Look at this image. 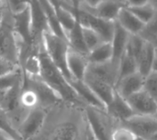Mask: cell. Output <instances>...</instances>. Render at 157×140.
<instances>
[{
  "label": "cell",
  "mask_w": 157,
  "mask_h": 140,
  "mask_svg": "<svg viewBox=\"0 0 157 140\" xmlns=\"http://www.w3.org/2000/svg\"><path fill=\"white\" fill-rule=\"evenodd\" d=\"M38 57L40 61L39 77L45 84H47L53 90L58 94L62 100L75 104L82 103V100L73 89L63 73L56 67V65L50 59L42 42L38 49Z\"/></svg>",
  "instance_id": "cell-1"
},
{
  "label": "cell",
  "mask_w": 157,
  "mask_h": 140,
  "mask_svg": "<svg viewBox=\"0 0 157 140\" xmlns=\"http://www.w3.org/2000/svg\"><path fill=\"white\" fill-rule=\"evenodd\" d=\"M42 43L47 55L56 67L63 73L68 82L72 81V77L67 68V55L69 50L67 41L55 36L50 31H47L43 35Z\"/></svg>",
  "instance_id": "cell-2"
},
{
  "label": "cell",
  "mask_w": 157,
  "mask_h": 140,
  "mask_svg": "<svg viewBox=\"0 0 157 140\" xmlns=\"http://www.w3.org/2000/svg\"><path fill=\"white\" fill-rule=\"evenodd\" d=\"M76 17L78 22L83 27H87L94 31L104 42H112L115 22L106 21L105 19L97 18L88 11L80 8L79 5L76 10Z\"/></svg>",
  "instance_id": "cell-3"
},
{
  "label": "cell",
  "mask_w": 157,
  "mask_h": 140,
  "mask_svg": "<svg viewBox=\"0 0 157 140\" xmlns=\"http://www.w3.org/2000/svg\"><path fill=\"white\" fill-rule=\"evenodd\" d=\"M0 57L9 59L19 64V45L14 31L13 24L7 23L5 19L0 26Z\"/></svg>",
  "instance_id": "cell-4"
},
{
  "label": "cell",
  "mask_w": 157,
  "mask_h": 140,
  "mask_svg": "<svg viewBox=\"0 0 157 140\" xmlns=\"http://www.w3.org/2000/svg\"><path fill=\"white\" fill-rule=\"evenodd\" d=\"M45 118L46 112L44 108L36 107L30 109L17 128L23 140H30L36 137L41 131Z\"/></svg>",
  "instance_id": "cell-5"
},
{
  "label": "cell",
  "mask_w": 157,
  "mask_h": 140,
  "mask_svg": "<svg viewBox=\"0 0 157 140\" xmlns=\"http://www.w3.org/2000/svg\"><path fill=\"white\" fill-rule=\"evenodd\" d=\"M23 87L34 90L37 95L39 107L45 108L61 101L62 98L40 77H30L24 74Z\"/></svg>",
  "instance_id": "cell-6"
},
{
  "label": "cell",
  "mask_w": 157,
  "mask_h": 140,
  "mask_svg": "<svg viewBox=\"0 0 157 140\" xmlns=\"http://www.w3.org/2000/svg\"><path fill=\"white\" fill-rule=\"evenodd\" d=\"M105 111H102L91 107H87L86 109V117L88 123V127L98 140H111L113 131L105 117Z\"/></svg>",
  "instance_id": "cell-7"
},
{
  "label": "cell",
  "mask_w": 157,
  "mask_h": 140,
  "mask_svg": "<svg viewBox=\"0 0 157 140\" xmlns=\"http://www.w3.org/2000/svg\"><path fill=\"white\" fill-rule=\"evenodd\" d=\"M121 126L129 128L140 140H150L157 133V119L152 116H134Z\"/></svg>",
  "instance_id": "cell-8"
},
{
  "label": "cell",
  "mask_w": 157,
  "mask_h": 140,
  "mask_svg": "<svg viewBox=\"0 0 157 140\" xmlns=\"http://www.w3.org/2000/svg\"><path fill=\"white\" fill-rule=\"evenodd\" d=\"M29 5L31 11L33 40L35 46L39 47L43 39L44 33L49 31L48 23L40 1H29Z\"/></svg>",
  "instance_id": "cell-9"
},
{
  "label": "cell",
  "mask_w": 157,
  "mask_h": 140,
  "mask_svg": "<svg viewBox=\"0 0 157 140\" xmlns=\"http://www.w3.org/2000/svg\"><path fill=\"white\" fill-rule=\"evenodd\" d=\"M135 116H152L157 114V101L145 90H141L126 99Z\"/></svg>",
  "instance_id": "cell-10"
},
{
  "label": "cell",
  "mask_w": 157,
  "mask_h": 140,
  "mask_svg": "<svg viewBox=\"0 0 157 140\" xmlns=\"http://www.w3.org/2000/svg\"><path fill=\"white\" fill-rule=\"evenodd\" d=\"M105 112L109 117L119 121L121 124L135 116L127 100L124 98L116 90L111 102L106 106Z\"/></svg>",
  "instance_id": "cell-11"
},
{
  "label": "cell",
  "mask_w": 157,
  "mask_h": 140,
  "mask_svg": "<svg viewBox=\"0 0 157 140\" xmlns=\"http://www.w3.org/2000/svg\"><path fill=\"white\" fill-rule=\"evenodd\" d=\"M87 56L80 54L69 47L67 55V68L72 80L83 81L89 68Z\"/></svg>",
  "instance_id": "cell-12"
},
{
  "label": "cell",
  "mask_w": 157,
  "mask_h": 140,
  "mask_svg": "<svg viewBox=\"0 0 157 140\" xmlns=\"http://www.w3.org/2000/svg\"><path fill=\"white\" fill-rule=\"evenodd\" d=\"M125 6H126L125 1L104 0V1H101L99 6L94 10H86L85 8H83V9L88 11L89 13L94 15L95 17L105 19L106 21L115 22L117 20L120 11ZM80 8H82V7H80Z\"/></svg>",
  "instance_id": "cell-13"
},
{
  "label": "cell",
  "mask_w": 157,
  "mask_h": 140,
  "mask_svg": "<svg viewBox=\"0 0 157 140\" xmlns=\"http://www.w3.org/2000/svg\"><path fill=\"white\" fill-rule=\"evenodd\" d=\"M83 81L89 87L91 90L95 94V95L103 102L106 107V106L111 102L113 97L115 88L108 83L92 76L87 72Z\"/></svg>",
  "instance_id": "cell-14"
},
{
  "label": "cell",
  "mask_w": 157,
  "mask_h": 140,
  "mask_svg": "<svg viewBox=\"0 0 157 140\" xmlns=\"http://www.w3.org/2000/svg\"><path fill=\"white\" fill-rule=\"evenodd\" d=\"M145 77L139 72L125 76L119 80L115 86V90L124 98L127 99L131 95L144 89Z\"/></svg>",
  "instance_id": "cell-15"
},
{
  "label": "cell",
  "mask_w": 157,
  "mask_h": 140,
  "mask_svg": "<svg viewBox=\"0 0 157 140\" xmlns=\"http://www.w3.org/2000/svg\"><path fill=\"white\" fill-rule=\"evenodd\" d=\"M132 35H130L127 31H125L119 24L115 22L114 24V33L113 37V40L111 42L113 47V59L112 63L116 67H119L120 60L124 56L128 42L130 40Z\"/></svg>",
  "instance_id": "cell-16"
},
{
  "label": "cell",
  "mask_w": 157,
  "mask_h": 140,
  "mask_svg": "<svg viewBox=\"0 0 157 140\" xmlns=\"http://www.w3.org/2000/svg\"><path fill=\"white\" fill-rule=\"evenodd\" d=\"M73 89L77 94L79 98L82 100V102L87 104V107H91L102 111H105L106 107L103 104V102L95 95L89 87L84 82V81H78V80H72L69 82Z\"/></svg>",
  "instance_id": "cell-17"
},
{
  "label": "cell",
  "mask_w": 157,
  "mask_h": 140,
  "mask_svg": "<svg viewBox=\"0 0 157 140\" xmlns=\"http://www.w3.org/2000/svg\"><path fill=\"white\" fill-rule=\"evenodd\" d=\"M87 73L92 76L108 83L115 88L118 80V68H116L111 62L101 64V65H92L90 64Z\"/></svg>",
  "instance_id": "cell-18"
},
{
  "label": "cell",
  "mask_w": 157,
  "mask_h": 140,
  "mask_svg": "<svg viewBox=\"0 0 157 140\" xmlns=\"http://www.w3.org/2000/svg\"><path fill=\"white\" fill-rule=\"evenodd\" d=\"M115 22L132 36H139L145 25V24L143 23L126 6L120 11Z\"/></svg>",
  "instance_id": "cell-19"
},
{
  "label": "cell",
  "mask_w": 157,
  "mask_h": 140,
  "mask_svg": "<svg viewBox=\"0 0 157 140\" xmlns=\"http://www.w3.org/2000/svg\"><path fill=\"white\" fill-rule=\"evenodd\" d=\"M155 49L156 48L154 46L145 42L139 56H137L136 61L138 66V72L144 77H146L153 71Z\"/></svg>",
  "instance_id": "cell-20"
},
{
  "label": "cell",
  "mask_w": 157,
  "mask_h": 140,
  "mask_svg": "<svg viewBox=\"0 0 157 140\" xmlns=\"http://www.w3.org/2000/svg\"><path fill=\"white\" fill-rule=\"evenodd\" d=\"M40 4L43 7V10L45 12L46 19H47V23H48V27H49V31L54 34L55 36L67 40V36L63 30V27L61 26L60 22L57 18L55 7L52 4L51 1H40Z\"/></svg>",
  "instance_id": "cell-21"
},
{
  "label": "cell",
  "mask_w": 157,
  "mask_h": 140,
  "mask_svg": "<svg viewBox=\"0 0 157 140\" xmlns=\"http://www.w3.org/2000/svg\"><path fill=\"white\" fill-rule=\"evenodd\" d=\"M113 47L111 42H104L92 51H90L87 58L92 65H101L111 62L113 59Z\"/></svg>",
  "instance_id": "cell-22"
},
{
  "label": "cell",
  "mask_w": 157,
  "mask_h": 140,
  "mask_svg": "<svg viewBox=\"0 0 157 140\" xmlns=\"http://www.w3.org/2000/svg\"><path fill=\"white\" fill-rule=\"evenodd\" d=\"M67 42L69 47L73 48L74 50H75L76 52L83 54L85 56H88L89 50L86 47V45L85 43L82 26H81L80 23L78 22V20L75 24V27L67 35Z\"/></svg>",
  "instance_id": "cell-23"
},
{
  "label": "cell",
  "mask_w": 157,
  "mask_h": 140,
  "mask_svg": "<svg viewBox=\"0 0 157 140\" xmlns=\"http://www.w3.org/2000/svg\"><path fill=\"white\" fill-rule=\"evenodd\" d=\"M136 72H138V66H137L136 59L131 54H129L127 51H125L120 60V63H119L117 82L119 80H121L122 78L128 76L130 75H133Z\"/></svg>",
  "instance_id": "cell-24"
},
{
  "label": "cell",
  "mask_w": 157,
  "mask_h": 140,
  "mask_svg": "<svg viewBox=\"0 0 157 140\" xmlns=\"http://www.w3.org/2000/svg\"><path fill=\"white\" fill-rule=\"evenodd\" d=\"M76 126L73 123H63L55 129L50 140H76Z\"/></svg>",
  "instance_id": "cell-25"
},
{
  "label": "cell",
  "mask_w": 157,
  "mask_h": 140,
  "mask_svg": "<svg viewBox=\"0 0 157 140\" xmlns=\"http://www.w3.org/2000/svg\"><path fill=\"white\" fill-rule=\"evenodd\" d=\"M127 7V6H126ZM134 15H135L144 24L149 23L156 15L157 10L153 6L151 1H148L146 4L136 6V7H127Z\"/></svg>",
  "instance_id": "cell-26"
},
{
  "label": "cell",
  "mask_w": 157,
  "mask_h": 140,
  "mask_svg": "<svg viewBox=\"0 0 157 140\" xmlns=\"http://www.w3.org/2000/svg\"><path fill=\"white\" fill-rule=\"evenodd\" d=\"M24 80V72L20 68L17 70L0 76V91H8L14 87L22 84Z\"/></svg>",
  "instance_id": "cell-27"
},
{
  "label": "cell",
  "mask_w": 157,
  "mask_h": 140,
  "mask_svg": "<svg viewBox=\"0 0 157 140\" xmlns=\"http://www.w3.org/2000/svg\"><path fill=\"white\" fill-rule=\"evenodd\" d=\"M0 131L7 134L14 140H23L7 113L0 107Z\"/></svg>",
  "instance_id": "cell-28"
},
{
  "label": "cell",
  "mask_w": 157,
  "mask_h": 140,
  "mask_svg": "<svg viewBox=\"0 0 157 140\" xmlns=\"http://www.w3.org/2000/svg\"><path fill=\"white\" fill-rule=\"evenodd\" d=\"M139 37L145 42L157 48V13L155 17L144 25Z\"/></svg>",
  "instance_id": "cell-29"
},
{
  "label": "cell",
  "mask_w": 157,
  "mask_h": 140,
  "mask_svg": "<svg viewBox=\"0 0 157 140\" xmlns=\"http://www.w3.org/2000/svg\"><path fill=\"white\" fill-rule=\"evenodd\" d=\"M20 104L26 110H30L32 108L39 107L37 95L31 88L22 87V91L20 95Z\"/></svg>",
  "instance_id": "cell-30"
},
{
  "label": "cell",
  "mask_w": 157,
  "mask_h": 140,
  "mask_svg": "<svg viewBox=\"0 0 157 140\" xmlns=\"http://www.w3.org/2000/svg\"><path fill=\"white\" fill-rule=\"evenodd\" d=\"M82 31H83V37H84L85 43L86 45V47L88 48L89 52L92 51L93 49H94L95 47H98L99 45H101L102 43H104L102 38L92 29L82 26Z\"/></svg>",
  "instance_id": "cell-31"
},
{
  "label": "cell",
  "mask_w": 157,
  "mask_h": 140,
  "mask_svg": "<svg viewBox=\"0 0 157 140\" xmlns=\"http://www.w3.org/2000/svg\"><path fill=\"white\" fill-rule=\"evenodd\" d=\"M144 90H145L155 101H157V72L152 71L145 77Z\"/></svg>",
  "instance_id": "cell-32"
},
{
  "label": "cell",
  "mask_w": 157,
  "mask_h": 140,
  "mask_svg": "<svg viewBox=\"0 0 157 140\" xmlns=\"http://www.w3.org/2000/svg\"><path fill=\"white\" fill-rule=\"evenodd\" d=\"M111 140H138V138L129 128L120 126L119 127L113 129Z\"/></svg>",
  "instance_id": "cell-33"
},
{
  "label": "cell",
  "mask_w": 157,
  "mask_h": 140,
  "mask_svg": "<svg viewBox=\"0 0 157 140\" xmlns=\"http://www.w3.org/2000/svg\"><path fill=\"white\" fill-rule=\"evenodd\" d=\"M29 6V1H20V0H12L6 2L7 10L11 15H18L27 9Z\"/></svg>",
  "instance_id": "cell-34"
},
{
  "label": "cell",
  "mask_w": 157,
  "mask_h": 140,
  "mask_svg": "<svg viewBox=\"0 0 157 140\" xmlns=\"http://www.w3.org/2000/svg\"><path fill=\"white\" fill-rule=\"evenodd\" d=\"M18 68H20L19 64L15 63L6 58L0 57V76L8 75Z\"/></svg>",
  "instance_id": "cell-35"
},
{
  "label": "cell",
  "mask_w": 157,
  "mask_h": 140,
  "mask_svg": "<svg viewBox=\"0 0 157 140\" xmlns=\"http://www.w3.org/2000/svg\"><path fill=\"white\" fill-rule=\"evenodd\" d=\"M86 140H98L94 136V134L91 132L89 127H87V131H86Z\"/></svg>",
  "instance_id": "cell-36"
},
{
  "label": "cell",
  "mask_w": 157,
  "mask_h": 140,
  "mask_svg": "<svg viewBox=\"0 0 157 140\" xmlns=\"http://www.w3.org/2000/svg\"><path fill=\"white\" fill-rule=\"evenodd\" d=\"M0 140H14L10 136H8L7 134L0 131Z\"/></svg>",
  "instance_id": "cell-37"
},
{
  "label": "cell",
  "mask_w": 157,
  "mask_h": 140,
  "mask_svg": "<svg viewBox=\"0 0 157 140\" xmlns=\"http://www.w3.org/2000/svg\"><path fill=\"white\" fill-rule=\"evenodd\" d=\"M153 71H155V72H157V48L155 49V60H154Z\"/></svg>",
  "instance_id": "cell-38"
},
{
  "label": "cell",
  "mask_w": 157,
  "mask_h": 140,
  "mask_svg": "<svg viewBox=\"0 0 157 140\" xmlns=\"http://www.w3.org/2000/svg\"><path fill=\"white\" fill-rule=\"evenodd\" d=\"M5 11H6V7L3 11H0V26L2 25V24L4 22V19H5Z\"/></svg>",
  "instance_id": "cell-39"
},
{
  "label": "cell",
  "mask_w": 157,
  "mask_h": 140,
  "mask_svg": "<svg viewBox=\"0 0 157 140\" xmlns=\"http://www.w3.org/2000/svg\"><path fill=\"white\" fill-rule=\"evenodd\" d=\"M6 93V91H0V105L2 104L3 102V99L5 97V95Z\"/></svg>",
  "instance_id": "cell-40"
},
{
  "label": "cell",
  "mask_w": 157,
  "mask_h": 140,
  "mask_svg": "<svg viewBox=\"0 0 157 140\" xmlns=\"http://www.w3.org/2000/svg\"><path fill=\"white\" fill-rule=\"evenodd\" d=\"M6 7V2H2L0 1V11H3Z\"/></svg>",
  "instance_id": "cell-41"
},
{
  "label": "cell",
  "mask_w": 157,
  "mask_h": 140,
  "mask_svg": "<svg viewBox=\"0 0 157 140\" xmlns=\"http://www.w3.org/2000/svg\"><path fill=\"white\" fill-rule=\"evenodd\" d=\"M150 140H157V133L156 134H155V135L151 138V139Z\"/></svg>",
  "instance_id": "cell-42"
},
{
  "label": "cell",
  "mask_w": 157,
  "mask_h": 140,
  "mask_svg": "<svg viewBox=\"0 0 157 140\" xmlns=\"http://www.w3.org/2000/svg\"><path fill=\"white\" fill-rule=\"evenodd\" d=\"M155 117H156V119H157V114H156V115H155Z\"/></svg>",
  "instance_id": "cell-43"
},
{
  "label": "cell",
  "mask_w": 157,
  "mask_h": 140,
  "mask_svg": "<svg viewBox=\"0 0 157 140\" xmlns=\"http://www.w3.org/2000/svg\"><path fill=\"white\" fill-rule=\"evenodd\" d=\"M138 140H140V139H138Z\"/></svg>",
  "instance_id": "cell-44"
}]
</instances>
